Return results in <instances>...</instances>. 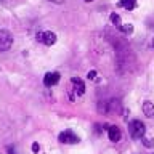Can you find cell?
<instances>
[{
  "instance_id": "7c38bea8",
  "label": "cell",
  "mask_w": 154,
  "mask_h": 154,
  "mask_svg": "<svg viewBox=\"0 0 154 154\" xmlns=\"http://www.w3.org/2000/svg\"><path fill=\"white\" fill-rule=\"evenodd\" d=\"M143 140V144L146 148H154V140L152 138H141Z\"/></svg>"
},
{
  "instance_id": "30bf717a",
  "label": "cell",
  "mask_w": 154,
  "mask_h": 154,
  "mask_svg": "<svg viewBox=\"0 0 154 154\" xmlns=\"http://www.w3.org/2000/svg\"><path fill=\"white\" fill-rule=\"evenodd\" d=\"M109 19H111V23H112L114 26L120 31V27H122V21H120V16H119V14H117V13H111Z\"/></svg>"
},
{
  "instance_id": "8fae6325",
  "label": "cell",
  "mask_w": 154,
  "mask_h": 154,
  "mask_svg": "<svg viewBox=\"0 0 154 154\" xmlns=\"http://www.w3.org/2000/svg\"><path fill=\"white\" fill-rule=\"evenodd\" d=\"M120 32H124V34H132V32H133V26H132V24H122Z\"/></svg>"
},
{
  "instance_id": "3957f363",
  "label": "cell",
  "mask_w": 154,
  "mask_h": 154,
  "mask_svg": "<svg viewBox=\"0 0 154 154\" xmlns=\"http://www.w3.org/2000/svg\"><path fill=\"white\" fill-rule=\"evenodd\" d=\"M13 45V35L5 29H0V51H8Z\"/></svg>"
},
{
  "instance_id": "e0dca14e",
  "label": "cell",
  "mask_w": 154,
  "mask_h": 154,
  "mask_svg": "<svg viewBox=\"0 0 154 154\" xmlns=\"http://www.w3.org/2000/svg\"><path fill=\"white\" fill-rule=\"evenodd\" d=\"M149 47H151V48H154V37L151 38V42H149Z\"/></svg>"
},
{
  "instance_id": "4fadbf2b",
  "label": "cell",
  "mask_w": 154,
  "mask_h": 154,
  "mask_svg": "<svg viewBox=\"0 0 154 154\" xmlns=\"http://www.w3.org/2000/svg\"><path fill=\"white\" fill-rule=\"evenodd\" d=\"M90 80H96V71H88V74H87Z\"/></svg>"
},
{
  "instance_id": "6da1fadb",
  "label": "cell",
  "mask_w": 154,
  "mask_h": 154,
  "mask_svg": "<svg viewBox=\"0 0 154 154\" xmlns=\"http://www.w3.org/2000/svg\"><path fill=\"white\" fill-rule=\"evenodd\" d=\"M128 133H130V137H132L133 140H141V138H144L146 127H144V124L141 122V120L133 119V120L128 122Z\"/></svg>"
},
{
  "instance_id": "9a60e30c",
  "label": "cell",
  "mask_w": 154,
  "mask_h": 154,
  "mask_svg": "<svg viewBox=\"0 0 154 154\" xmlns=\"http://www.w3.org/2000/svg\"><path fill=\"white\" fill-rule=\"evenodd\" d=\"M38 149H40L38 143H32V151H34V152H38Z\"/></svg>"
},
{
  "instance_id": "9c48e42d",
  "label": "cell",
  "mask_w": 154,
  "mask_h": 154,
  "mask_svg": "<svg viewBox=\"0 0 154 154\" xmlns=\"http://www.w3.org/2000/svg\"><path fill=\"white\" fill-rule=\"evenodd\" d=\"M143 112L148 119H154V103H151V101H144L143 103Z\"/></svg>"
},
{
  "instance_id": "52a82bcc",
  "label": "cell",
  "mask_w": 154,
  "mask_h": 154,
  "mask_svg": "<svg viewBox=\"0 0 154 154\" xmlns=\"http://www.w3.org/2000/svg\"><path fill=\"white\" fill-rule=\"evenodd\" d=\"M108 137L112 143H117L120 137H122V133H120V128L116 127V125H111V127H108Z\"/></svg>"
},
{
  "instance_id": "5bb4252c",
  "label": "cell",
  "mask_w": 154,
  "mask_h": 154,
  "mask_svg": "<svg viewBox=\"0 0 154 154\" xmlns=\"http://www.w3.org/2000/svg\"><path fill=\"white\" fill-rule=\"evenodd\" d=\"M7 152H8V154H18V152H16V148H14V146H8V148H7Z\"/></svg>"
},
{
  "instance_id": "277c9868",
  "label": "cell",
  "mask_w": 154,
  "mask_h": 154,
  "mask_svg": "<svg viewBox=\"0 0 154 154\" xmlns=\"http://www.w3.org/2000/svg\"><path fill=\"white\" fill-rule=\"evenodd\" d=\"M58 140H60L61 143H64V144H77L80 141L79 137H77L72 130H64V132H61L60 137H58Z\"/></svg>"
},
{
  "instance_id": "ac0fdd59",
  "label": "cell",
  "mask_w": 154,
  "mask_h": 154,
  "mask_svg": "<svg viewBox=\"0 0 154 154\" xmlns=\"http://www.w3.org/2000/svg\"><path fill=\"white\" fill-rule=\"evenodd\" d=\"M84 2H93V0H84Z\"/></svg>"
},
{
  "instance_id": "5b68a950",
  "label": "cell",
  "mask_w": 154,
  "mask_h": 154,
  "mask_svg": "<svg viewBox=\"0 0 154 154\" xmlns=\"http://www.w3.org/2000/svg\"><path fill=\"white\" fill-rule=\"evenodd\" d=\"M60 79H61L60 72H47L45 77H43V85L50 88V87L56 85L58 82H60Z\"/></svg>"
},
{
  "instance_id": "8992f818",
  "label": "cell",
  "mask_w": 154,
  "mask_h": 154,
  "mask_svg": "<svg viewBox=\"0 0 154 154\" xmlns=\"http://www.w3.org/2000/svg\"><path fill=\"white\" fill-rule=\"evenodd\" d=\"M71 85H72V91H74L75 95H84L85 93V84L82 82L79 77H72L71 79Z\"/></svg>"
},
{
  "instance_id": "2e32d148",
  "label": "cell",
  "mask_w": 154,
  "mask_h": 154,
  "mask_svg": "<svg viewBox=\"0 0 154 154\" xmlns=\"http://www.w3.org/2000/svg\"><path fill=\"white\" fill-rule=\"evenodd\" d=\"M50 2H51V3H58V5H60V3H64L66 0H50Z\"/></svg>"
},
{
  "instance_id": "7a4b0ae2",
  "label": "cell",
  "mask_w": 154,
  "mask_h": 154,
  "mask_svg": "<svg viewBox=\"0 0 154 154\" xmlns=\"http://www.w3.org/2000/svg\"><path fill=\"white\" fill-rule=\"evenodd\" d=\"M35 38H37V42H40V43H43V45H47V47L55 45L56 40H58L56 34L51 32V31H40V32H37Z\"/></svg>"
},
{
  "instance_id": "ba28073f",
  "label": "cell",
  "mask_w": 154,
  "mask_h": 154,
  "mask_svg": "<svg viewBox=\"0 0 154 154\" xmlns=\"http://www.w3.org/2000/svg\"><path fill=\"white\" fill-rule=\"evenodd\" d=\"M137 3H138V0H119L117 5L120 8L127 10V11H132V10L137 8Z\"/></svg>"
}]
</instances>
